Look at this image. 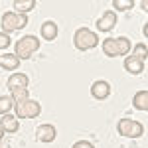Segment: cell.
Returning a JSON list of instances; mask_svg holds the SVG:
<instances>
[{"instance_id": "obj_12", "label": "cell", "mask_w": 148, "mask_h": 148, "mask_svg": "<svg viewBox=\"0 0 148 148\" xmlns=\"http://www.w3.org/2000/svg\"><path fill=\"white\" fill-rule=\"evenodd\" d=\"M0 126H2L4 132H18L20 123H18V119H16V114H2Z\"/></svg>"}, {"instance_id": "obj_8", "label": "cell", "mask_w": 148, "mask_h": 148, "mask_svg": "<svg viewBox=\"0 0 148 148\" xmlns=\"http://www.w3.org/2000/svg\"><path fill=\"white\" fill-rule=\"evenodd\" d=\"M57 136V130H56V126L53 125H40L38 128H36V140L38 142H53Z\"/></svg>"}, {"instance_id": "obj_23", "label": "cell", "mask_w": 148, "mask_h": 148, "mask_svg": "<svg viewBox=\"0 0 148 148\" xmlns=\"http://www.w3.org/2000/svg\"><path fill=\"white\" fill-rule=\"evenodd\" d=\"M2 136H4V130H2V126H0V140H2Z\"/></svg>"}, {"instance_id": "obj_16", "label": "cell", "mask_w": 148, "mask_h": 148, "mask_svg": "<svg viewBox=\"0 0 148 148\" xmlns=\"http://www.w3.org/2000/svg\"><path fill=\"white\" fill-rule=\"evenodd\" d=\"M36 0H14V12L18 14H26V12L34 10L36 8Z\"/></svg>"}, {"instance_id": "obj_2", "label": "cell", "mask_w": 148, "mask_h": 148, "mask_svg": "<svg viewBox=\"0 0 148 148\" xmlns=\"http://www.w3.org/2000/svg\"><path fill=\"white\" fill-rule=\"evenodd\" d=\"M38 49H40V40H38L36 36L28 34V36H24V38H20V40L16 42V51H14V56L18 57V59H30Z\"/></svg>"}, {"instance_id": "obj_10", "label": "cell", "mask_w": 148, "mask_h": 148, "mask_svg": "<svg viewBox=\"0 0 148 148\" xmlns=\"http://www.w3.org/2000/svg\"><path fill=\"white\" fill-rule=\"evenodd\" d=\"M91 95L97 99V101H105L109 95H111V83H107V81H95L91 85Z\"/></svg>"}, {"instance_id": "obj_14", "label": "cell", "mask_w": 148, "mask_h": 148, "mask_svg": "<svg viewBox=\"0 0 148 148\" xmlns=\"http://www.w3.org/2000/svg\"><path fill=\"white\" fill-rule=\"evenodd\" d=\"M132 107H134L136 111L146 113L148 111V91H138L136 95H134V99H132Z\"/></svg>"}, {"instance_id": "obj_7", "label": "cell", "mask_w": 148, "mask_h": 148, "mask_svg": "<svg viewBox=\"0 0 148 148\" xmlns=\"http://www.w3.org/2000/svg\"><path fill=\"white\" fill-rule=\"evenodd\" d=\"M28 85H30V79H28L26 73H12L8 77V83H6V87H8L10 93L20 91V89H28Z\"/></svg>"}, {"instance_id": "obj_22", "label": "cell", "mask_w": 148, "mask_h": 148, "mask_svg": "<svg viewBox=\"0 0 148 148\" xmlns=\"http://www.w3.org/2000/svg\"><path fill=\"white\" fill-rule=\"evenodd\" d=\"M0 148H12L8 142H4V140H0Z\"/></svg>"}, {"instance_id": "obj_6", "label": "cell", "mask_w": 148, "mask_h": 148, "mask_svg": "<svg viewBox=\"0 0 148 148\" xmlns=\"http://www.w3.org/2000/svg\"><path fill=\"white\" fill-rule=\"evenodd\" d=\"M16 119H36L42 113V105L34 99H26L22 103H16Z\"/></svg>"}, {"instance_id": "obj_9", "label": "cell", "mask_w": 148, "mask_h": 148, "mask_svg": "<svg viewBox=\"0 0 148 148\" xmlns=\"http://www.w3.org/2000/svg\"><path fill=\"white\" fill-rule=\"evenodd\" d=\"M114 26H116V14L113 10H105L103 16L97 20V30L99 32H111Z\"/></svg>"}, {"instance_id": "obj_3", "label": "cell", "mask_w": 148, "mask_h": 148, "mask_svg": "<svg viewBox=\"0 0 148 148\" xmlns=\"http://www.w3.org/2000/svg\"><path fill=\"white\" fill-rule=\"evenodd\" d=\"M97 44H99V36L89 28H79L73 36V46L79 51H89L93 47H97Z\"/></svg>"}, {"instance_id": "obj_18", "label": "cell", "mask_w": 148, "mask_h": 148, "mask_svg": "<svg viewBox=\"0 0 148 148\" xmlns=\"http://www.w3.org/2000/svg\"><path fill=\"white\" fill-rule=\"evenodd\" d=\"M113 6L116 10L126 12V10H130V8L134 6V2H132V0H113Z\"/></svg>"}, {"instance_id": "obj_4", "label": "cell", "mask_w": 148, "mask_h": 148, "mask_svg": "<svg viewBox=\"0 0 148 148\" xmlns=\"http://www.w3.org/2000/svg\"><path fill=\"white\" fill-rule=\"evenodd\" d=\"M2 28H4V34H8V32H16V30H22L26 28V24H28V16L26 14H18V12H4L2 14Z\"/></svg>"}, {"instance_id": "obj_5", "label": "cell", "mask_w": 148, "mask_h": 148, "mask_svg": "<svg viewBox=\"0 0 148 148\" xmlns=\"http://www.w3.org/2000/svg\"><path fill=\"white\" fill-rule=\"evenodd\" d=\"M116 130H119L121 136H126V138H138V136L144 134L142 123L132 121V119H121L119 125H116Z\"/></svg>"}, {"instance_id": "obj_17", "label": "cell", "mask_w": 148, "mask_h": 148, "mask_svg": "<svg viewBox=\"0 0 148 148\" xmlns=\"http://www.w3.org/2000/svg\"><path fill=\"white\" fill-rule=\"evenodd\" d=\"M12 107H14V101H12V97L8 95H0V114H8Z\"/></svg>"}, {"instance_id": "obj_13", "label": "cell", "mask_w": 148, "mask_h": 148, "mask_svg": "<svg viewBox=\"0 0 148 148\" xmlns=\"http://www.w3.org/2000/svg\"><path fill=\"white\" fill-rule=\"evenodd\" d=\"M42 38L46 40V42H53L57 38V24L51 22V20H46V22L42 24Z\"/></svg>"}, {"instance_id": "obj_21", "label": "cell", "mask_w": 148, "mask_h": 148, "mask_svg": "<svg viewBox=\"0 0 148 148\" xmlns=\"http://www.w3.org/2000/svg\"><path fill=\"white\" fill-rule=\"evenodd\" d=\"M71 148H95V146H93L91 142H87V140H79V142H75Z\"/></svg>"}, {"instance_id": "obj_1", "label": "cell", "mask_w": 148, "mask_h": 148, "mask_svg": "<svg viewBox=\"0 0 148 148\" xmlns=\"http://www.w3.org/2000/svg\"><path fill=\"white\" fill-rule=\"evenodd\" d=\"M130 40L121 36V38H107L103 42V53L109 57H116V56H126L130 53Z\"/></svg>"}, {"instance_id": "obj_19", "label": "cell", "mask_w": 148, "mask_h": 148, "mask_svg": "<svg viewBox=\"0 0 148 148\" xmlns=\"http://www.w3.org/2000/svg\"><path fill=\"white\" fill-rule=\"evenodd\" d=\"M132 56L138 57V59H142V61H146V46H144V44L134 46V53H132Z\"/></svg>"}, {"instance_id": "obj_15", "label": "cell", "mask_w": 148, "mask_h": 148, "mask_svg": "<svg viewBox=\"0 0 148 148\" xmlns=\"http://www.w3.org/2000/svg\"><path fill=\"white\" fill-rule=\"evenodd\" d=\"M0 65L4 69H18L20 67V59L14 53H4V56H0Z\"/></svg>"}, {"instance_id": "obj_11", "label": "cell", "mask_w": 148, "mask_h": 148, "mask_svg": "<svg viewBox=\"0 0 148 148\" xmlns=\"http://www.w3.org/2000/svg\"><path fill=\"white\" fill-rule=\"evenodd\" d=\"M146 67V61H142V59H138L134 56H128L125 59V69L128 73H132V75H138V73H142Z\"/></svg>"}, {"instance_id": "obj_20", "label": "cell", "mask_w": 148, "mask_h": 148, "mask_svg": "<svg viewBox=\"0 0 148 148\" xmlns=\"http://www.w3.org/2000/svg\"><path fill=\"white\" fill-rule=\"evenodd\" d=\"M10 44H12V42H10V36L4 34V32H0V49H6Z\"/></svg>"}]
</instances>
